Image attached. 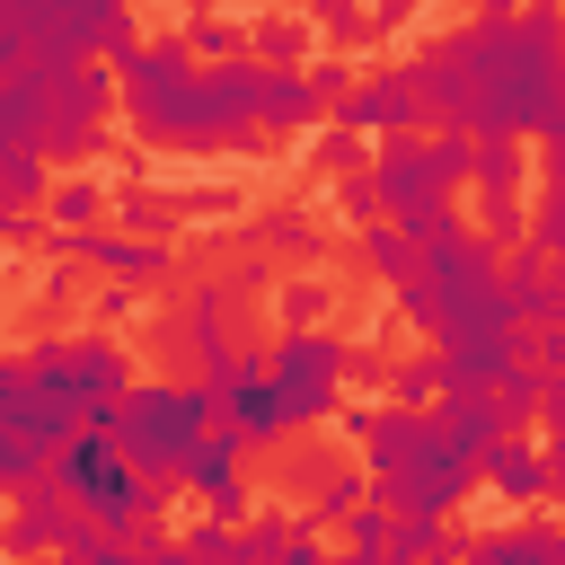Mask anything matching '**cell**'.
Wrapping results in <instances>:
<instances>
[{"instance_id": "cell-7", "label": "cell", "mask_w": 565, "mask_h": 565, "mask_svg": "<svg viewBox=\"0 0 565 565\" xmlns=\"http://www.w3.org/2000/svg\"><path fill=\"white\" fill-rule=\"evenodd\" d=\"M53 397H71L88 424H106V406L132 388V353L115 344V335H44V344H26L18 353Z\"/></svg>"}, {"instance_id": "cell-8", "label": "cell", "mask_w": 565, "mask_h": 565, "mask_svg": "<svg viewBox=\"0 0 565 565\" xmlns=\"http://www.w3.org/2000/svg\"><path fill=\"white\" fill-rule=\"evenodd\" d=\"M265 371L291 397V424H335L344 415V380H353V344H335L327 327H282V344L265 353Z\"/></svg>"}, {"instance_id": "cell-12", "label": "cell", "mask_w": 565, "mask_h": 565, "mask_svg": "<svg viewBox=\"0 0 565 565\" xmlns=\"http://www.w3.org/2000/svg\"><path fill=\"white\" fill-rule=\"evenodd\" d=\"M335 124H353V132H371V141H388V132H424V88H415V71L397 62V71L353 79L344 106H335Z\"/></svg>"}, {"instance_id": "cell-9", "label": "cell", "mask_w": 565, "mask_h": 565, "mask_svg": "<svg viewBox=\"0 0 565 565\" xmlns=\"http://www.w3.org/2000/svg\"><path fill=\"white\" fill-rule=\"evenodd\" d=\"M53 247H62V265H97V274H115V282H168L177 274V247L168 238H141V230H53Z\"/></svg>"}, {"instance_id": "cell-18", "label": "cell", "mask_w": 565, "mask_h": 565, "mask_svg": "<svg viewBox=\"0 0 565 565\" xmlns=\"http://www.w3.org/2000/svg\"><path fill=\"white\" fill-rule=\"evenodd\" d=\"M318 115H327V97H318L309 71H265V132H300Z\"/></svg>"}, {"instance_id": "cell-36", "label": "cell", "mask_w": 565, "mask_h": 565, "mask_svg": "<svg viewBox=\"0 0 565 565\" xmlns=\"http://www.w3.org/2000/svg\"><path fill=\"white\" fill-rule=\"evenodd\" d=\"M468 9H477V18H512L521 0H468Z\"/></svg>"}, {"instance_id": "cell-4", "label": "cell", "mask_w": 565, "mask_h": 565, "mask_svg": "<svg viewBox=\"0 0 565 565\" xmlns=\"http://www.w3.org/2000/svg\"><path fill=\"white\" fill-rule=\"evenodd\" d=\"M221 424L212 388L203 380H132L115 406H106V433L124 441V459L141 477H185V459L203 450V433Z\"/></svg>"}, {"instance_id": "cell-38", "label": "cell", "mask_w": 565, "mask_h": 565, "mask_svg": "<svg viewBox=\"0 0 565 565\" xmlns=\"http://www.w3.org/2000/svg\"><path fill=\"white\" fill-rule=\"evenodd\" d=\"M274 9H282V0H274Z\"/></svg>"}, {"instance_id": "cell-33", "label": "cell", "mask_w": 565, "mask_h": 565, "mask_svg": "<svg viewBox=\"0 0 565 565\" xmlns=\"http://www.w3.org/2000/svg\"><path fill=\"white\" fill-rule=\"evenodd\" d=\"M97 318H141V282H106L97 291Z\"/></svg>"}, {"instance_id": "cell-5", "label": "cell", "mask_w": 565, "mask_h": 565, "mask_svg": "<svg viewBox=\"0 0 565 565\" xmlns=\"http://www.w3.org/2000/svg\"><path fill=\"white\" fill-rule=\"evenodd\" d=\"M53 486H62L79 512H97L115 539H150V521L168 512V486H177V477H141V468L124 459V441H115L106 424H88V433H71V441L53 450Z\"/></svg>"}, {"instance_id": "cell-3", "label": "cell", "mask_w": 565, "mask_h": 565, "mask_svg": "<svg viewBox=\"0 0 565 565\" xmlns=\"http://www.w3.org/2000/svg\"><path fill=\"white\" fill-rule=\"evenodd\" d=\"M397 309H406L433 344L477 335V327H503V318H512V300H503V247H494L486 230H459L450 247H424V274L397 282Z\"/></svg>"}, {"instance_id": "cell-23", "label": "cell", "mask_w": 565, "mask_h": 565, "mask_svg": "<svg viewBox=\"0 0 565 565\" xmlns=\"http://www.w3.org/2000/svg\"><path fill=\"white\" fill-rule=\"evenodd\" d=\"M371 494H380V486H371V468H327V486H318L309 521H318V530H344V521H353Z\"/></svg>"}, {"instance_id": "cell-35", "label": "cell", "mask_w": 565, "mask_h": 565, "mask_svg": "<svg viewBox=\"0 0 565 565\" xmlns=\"http://www.w3.org/2000/svg\"><path fill=\"white\" fill-rule=\"evenodd\" d=\"M539 424H547V433H565V371L547 380V406H539Z\"/></svg>"}, {"instance_id": "cell-10", "label": "cell", "mask_w": 565, "mask_h": 565, "mask_svg": "<svg viewBox=\"0 0 565 565\" xmlns=\"http://www.w3.org/2000/svg\"><path fill=\"white\" fill-rule=\"evenodd\" d=\"M71 433H88V415L71 397H53L26 362L0 371V441H26V450H62Z\"/></svg>"}, {"instance_id": "cell-24", "label": "cell", "mask_w": 565, "mask_h": 565, "mask_svg": "<svg viewBox=\"0 0 565 565\" xmlns=\"http://www.w3.org/2000/svg\"><path fill=\"white\" fill-rule=\"evenodd\" d=\"M327 212H344L353 230H371V221H388V194H380V177H371V168H353V177H335V185H327Z\"/></svg>"}, {"instance_id": "cell-26", "label": "cell", "mask_w": 565, "mask_h": 565, "mask_svg": "<svg viewBox=\"0 0 565 565\" xmlns=\"http://www.w3.org/2000/svg\"><path fill=\"white\" fill-rule=\"evenodd\" d=\"M44 212H53V230H88V221L106 212V185H97V177H62Z\"/></svg>"}, {"instance_id": "cell-13", "label": "cell", "mask_w": 565, "mask_h": 565, "mask_svg": "<svg viewBox=\"0 0 565 565\" xmlns=\"http://www.w3.org/2000/svg\"><path fill=\"white\" fill-rule=\"evenodd\" d=\"M521 177H530L521 141H512V132H486V150H477V230H486L494 247L521 238Z\"/></svg>"}, {"instance_id": "cell-29", "label": "cell", "mask_w": 565, "mask_h": 565, "mask_svg": "<svg viewBox=\"0 0 565 565\" xmlns=\"http://www.w3.org/2000/svg\"><path fill=\"white\" fill-rule=\"evenodd\" d=\"M388 388H397V406H433L441 397V362L424 353V362H388Z\"/></svg>"}, {"instance_id": "cell-34", "label": "cell", "mask_w": 565, "mask_h": 565, "mask_svg": "<svg viewBox=\"0 0 565 565\" xmlns=\"http://www.w3.org/2000/svg\"><path fill=\"white\" fill-rule=\"evenodd\" d=\"M371 18H380V26H415V18H424V0H371Z\"/></svg>"}, {"instance_id": "cell-6", "label": "cell", "mask_w": 565, "mask_h": 565, "mask_svg": "<svg viewBox=\"0 0 565 565\" xmlns=\"http://www.w3.org/2000/svg\"><path fill=\"white\" fill-rule=\"evenodd\" d=\"M18 79H35V97H44V124H35V150L44 159H88L97 141H106V106L124 97V79L115 71H97V53H71V62H26Z\"/></svg>"}, {"instance_id": "cell-2", "label": "cell", "mask_w": 565, "mask_h": 565, "mask_svg": "<svg viewBox=\"0 0 565 565\" xmlns=\"http://www.w3.org/2000/svg\"><path fill=\"white\" fill-rule=\"evenodd\" d=\"M115 79H124L132 132L159 150L212 159V150H256V132H265V62L256 53L203 62L185 35H168V44H132L115 62Z\"/></svg>"}, {"instance_id": "cell-17", "label": "cell", "mask_w": 565, "mask_h": 565, "mask_svg": "<svg viewBox=\"0 0 565 565\" xmlns=\"http://www.w3.org/2000/svg\"><path fill=\"white\" fill-rule=\"evenodd\" d=\"M353 265H362L371 282H415V274H424V247H415L397 221H371V230H353Z\"/></svg>"}, {"instance_id": "cell-31", "label": "cell", "mask_w": 565, "mask_h": 565, "mask_svg": "<svg viewBox=\"0 0 565 565\" xmlns=\"http://www.w3.org/2000/svg\"><path fill=\"white\" fill-rule=\"evenodd\" d=\"M185 556H194V565H230V556H238V530L203 512V521H185Z\"/></svg>"}, {"instance_id": "cell-1", "label": "cell", "mask_w": 565, "mask_h": 565, "mask_svg": "<svg viewBox=\"0 0 565 565\" xmlns=\"http://www.w3.org/2000/svg\"><path fill=\"white\" fill-rule=\"evenodd\" d=\"M424 115L441 132H556L565 124V0H521L512 18H468L415 62Z\"/></svg>"}, {"instance_id": "cell-20", "label": "cell", "mask_w": 565, "mask_h": 565, "mask_svg": "<svg viewBox=\"0 0 565 565\" xmlns=\"http://www.w3.org/2000/svg\"><path fill=\"white\" fill-rule=\"evenodd\" d=\"M256 247H265V256H291V265H309V256L327 247V230H318L300 203H274V212H256Z\"/></svg>"}, {"instance_id": "cell-15", "label": "cell", "mask_w": 565, "mask_h": 565, "mask_svg": "<svg viewBox=\"0 0 565 565\" xmlns=\"http://www.w3.org/2000/svg\"><path fill=\"white\" fill-rule=\"evenodd\" d=\"M503 300H512L521 327L565 318V256H556L547 238H539V247H512V256H503Z\"/></svg>"}, {"instance_id": "cell-22", "label": "cell", "mask_w": 565, "mask_h": 565, "mask_svg": "<svg viewBox=\"0 0 565 565\" xmlns=\"http://www.w3.org/2000/svg\"><path fill=\"white\" fill-rule=\"evenodd\" d=\"M35 203H53L44 150H0V212H35Z\"/></svg>"}, {"instance_id": "cell-11", "label": "cell", "mask_w": 565, "mask_h": 565, "mask_svg": "<svg viewBox=\"0 0 565 565\" xmlns=\"http://www.w3.org/2000/svg\"><path fill=\"white\" fill-rule=\"evenodd\" d=\"M212 406H221V424H230L247 450H274L282 433H300V424H291V397H282V380H274L265 362H238V371L212 388Z\"/></svg>"}, {"instance_id": "cell-25", "label": "cell", "mask_w": 565, "mask_h": 565, "mask_svg": "<svg viewBox=\"0 0 565 565\" xmlns=\"http://www.w3.org/2000/svg\"><path fill=\"white\" fill-rule=\"evenodd\" d=\"M274 309H282V327H327V309H335V282H318V274H291V282H274Z\"/></svg>"}, {"instance_id": "cell-28", "label": "cell", "mask_w": 565, "mask_h": 565, "mask_svg": "<svg viewBox=\"0 0 565 565\" xmlns=\"http://www.w3.org/2000/svg\"><path fill=\"white\" fill-rule=\"evenodd\" d=\"M318 159H327V177H353V168H371L380 150H371V132H353V124H327V132H318Z\"/></svg>"}, {"instance_id": "cell-30", "label": "cell", "mask_w": 565, "mask_h": 565, "mask_svg": "<svg viewBox=\"0 0 565 565\" xmlns=\"http://www.w3.org/2000/svg\"><path fill=\"white\" fill-rule=\"evenodd\" d=\"M309 18H318V26L335 35V44H353V53H362V44L380 35V18H371V9H353V0H327V9H309Z\"/></svg>"}, {"instance_id": "cell-32", "label": "cell", "mask_w": 565, "mask_h": 565, "mask_svg": "<svg viewBox=\"0 0 565 565\" xmlns=\"http://www.w3.org/2000/svg\"><path fill=\"white\" fill-rule=\"evenodd\" d=\"M309 79H318V97H327V106H344V88H353V71H344L335 53H318V62H309Z\"/></svg>"}, {"instance_id": "cell-37", "label": "cell", "mask_w": 565, "mask_h": 565, "mask_svg": "<svg viewBox=\"0 0 565 565\" xmlns=\"http://www.w3.org/2000/svg\"><path fill=\"white\" fill-rule=\"evenodd\" d=\"M185 9H221V0H185Z\"/></svg>"}, {"instance_id": "cell-19", "label": "cell", "mask_w": 565, "mask_h": 565, "mask_svg": "<svg viewBox=\"0 0 565 565\" xmlns=\"http://www.w3.org/2000/svg\"><path fill=\"white\" fill-rule=\"evenodd\" d=\"M247 53H256L265 71H309V62H318V53H309V26H300L291 9H265L256 35H247Z\"/></svg>"}, {"instance_id": "cell-21", "label": "cell", "mask_w": 565, "mask_h": 565, "mask_svg": "<svg viewBox=\"0 0 565 565\" xmlns=\"http://www.w3.org/2000/svg\"><path fill=\"white\" fill-rule=\"evenodd\" d=\"M238 459H247V441H238L230 424H212V433H203V450L185 459V477H177V486H194V494L212 503L221 486H238Z\"/></svg>"}, {"instance_id": "cell-16", "label": "cell", "mask_w": 565, "mask_h": 565, "mask_svg": "<svg viewBox=\"0 0 565 565\" xmlns=\"http://www.w3.org/2000/svg\"><path fill=\"white\" fill-rule=\"evenodd\" d=\"M477 477L503 494V503H547L556 494V477H547V450H530V441H494V450H477Z\"/></svg>"}, {"instance_id": "cell-14", "label": "cell", "mask_w": 565, "mask_h": 565, "mask_svg": "<svg viewBox=\"0 0 565 565\" xmlns=\"http://www.w3.org/2000/svg\"><path fill=\"white\" fill-rule=\"evenodd\" d=\"M433 415H441V433H450V441L477 459V450H494L512 424H530L539 406H521V397L494 380V388H441V397H433Z\"/></svg>"}, {"instance_id": "cell-27", "label": "cell", "mask_w": 565, "mask_h": 565, "mask_svg": "<svg viewBox=\"0 0 565 565\" xmlns=\"http://www.w3.org/2000/svg\"><path fill=\"white\" fill-rule=\"evenodd\" d=\"M185 44H194L203 62H238V53H247V35H238L221 9H194V18H185Z\"/></svg>"}]
</instances>
